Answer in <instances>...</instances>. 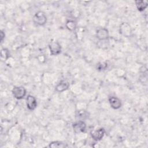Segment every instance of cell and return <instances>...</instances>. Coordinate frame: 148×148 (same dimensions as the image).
Listing matches in <instances>:
<instances>
[{"label":"cell","instance_id":"obj_14","mask_svg":"<svg viewBox=\"0 0 148 148\" xmlns=\"http://www.w3.org/2000/svg\"><path fill=\"white\" fill-rule=\"evenodd\" d=\"M9 51L6 49H3L1 51V58L2 60H6L9 57Z\"/></svg>","mask_w":148,"mask_h":148},{"label":"cell","instance_id":"obj_9","mask_svg":"<svg viewBox=\"0 0 148 148\" xmlns=\"http://www.w3.org/2000/svg\"><path fill=\"white\" fill-rule=\"evenodd\" d=\"M120 32L123 35L128 36L131 34V28L129 24L126 23H123L120 27Z\"/></svg>","mask_w":148,"mask_h":148},{"label":"cell","instance_id":"obj_2","mask_svg":"<svg viewBox=\"0 0 148 148\" xmlns=\"http://www.w3.org/2000/svg\"><path fill=\"white\" fill-rule=\"evenodd\" d=\"M12 92L14 97L17 99H23L26 95V90L22 86L14 87Z\"/></svg>","mask_w":148,"mask_h":148},{"label":"cell","instance_id":"obj_4","mask_svg":"<svg viewBox=\"0 0 148 148\" xmlns=\"http://www.w3.org/2000/svg\"><path fill=\"white\" fill-rule=\"evenodd\" d=\"M105 130L103 128H100L96 130H93L91 132V136L92 138L97 141L100 140L105 135Z\"/></svg>","mask_w":148,"mask_h":148},{"label":"cell","instance_id":"obj_15","mask_svg":"<svg viewBox=\"0 0 148 148\" xmlns=\"http://www.w3.org/2000/svg\"><path fill=\"white\" fill-rule=\"evenodd\" d=\"M107 67V64L104 62H101L97 65V68L98 70H103Z\"/></svg>","mask_w":148,"mask_h":148},{"label":"cell","instance_id":"obj_7","mask_svg":"<svg viewBox=\"0 0 148 148\" xmlns=\"http://www.w3.org/2000/svg\"><path fill=\"white\" fill-rule=\"evenodd\" d=\"M26 101H27L26 102L27 106L29 110H33L36 108L37 102H36V98L34 96L31 95H28L27 97Z\"/></svg>","mask_w":148,"mask_h":148},{"label":"cell","instance_id":"obj_1","mask_svg":"<svg viewBox=\"0 0 148 148\" xmlns=\"http://www.w3.org/2000/svg\"><path fill=\"white\" fill-rule=\"evenodd\" d=\"M34 22L39 25H43L46 24L47 21V17L44 13V12L42 11H39L36 12L33 17Z\"/></svg>","mask_w":148,"mask_h":148},{"label":"cell","instance_id":"obj_16","mask_svg":"<svg viewBox=\"0 0 148 148\" xmlns=\"http://www.w3.org/2000/svg\"><path fill=\"white\" fill-rule=\"evenodd\" d=\"M4 37H5V34L3 33V32L2 31H1V43L3 42Z\"/></svg>","mask_w":148,"mask_h":148},{"label":"cell","instance_id":"obj_12","mask_svg":"<svg viewBox=\"0 0 148 148\" xmlns=\"http://www.w3.org/2000/svg\"><path fill=\"white\" fill-rule=\"evenodd\" d=\"M66 146H67L65 143L60 141H53L51 142L49 145V147L52 148H62Z\"/></svg>","mask_w":148,"mask_h":148},{"label":"cell","instance_id":"obj_10","mask_svg":"<svg viewBox=\"0 0 148 148\" xmlns=\"http://www.w3.org/2000/svg\"><path fill=\"white\" fill-rule=\"evenodd\" d=\"M69 83L66 80H61L56 87V90L58 92H62L68 88Z\"/></svg>","mask_w":148,"mask_h":148},{"label":"cell","instance_id":"obj_6","mask_svg":"<svg viewBox=\"0 0 148 148\" xmlns=\"http://www.w3.org/2000/svg\"><path fill=\"white\" fill-rule=\"evenodd\" d=\"M72 127L74 132L77 134L84 132L86 128V125L83 121H79L73 123Z\"/></svg>","mask_w":148,"mask_h":148},{"label":"cell","instance_id":"obj_5","mask_svg":"<svg viewBox=\"0 0 148 148\" xmlns=\"http://www.w3.org/2000/svg\"><path fill=\"white\" fill-rule=\"evenodd\" d=\"M96 36L99 40H105L109 38V32L106 28H101L97 29Z\"/></svg>","mask_w":148,"mask_h":148},{"label":"cell","instance_id":"obj_13","mask_svg":"<svg viewBox=\"0 0 148 148\" xmlns=\"http://www.w3.org/2000/svg\"><path fill=\"white\" fill-rule=\"evenodd\" d=\"M65 26L69 31H73L76 28V23L74 21L68 20L66 22Z\"/></svg>","mask_w":148,"mask_h":148},{"label":"cell","instance_id":"obj_11","mask_svg":"<svg viewBox=\"0 0 148 148\" xmlns=\"http://www.w3.org/2000/svg\"><path fill=\"white\" fill-rule=\"evenodd\" d=\"M135 4L138 10L140 12L143 11L147 7V1H136Z\"/></svg>","mask_w":148,"mask_h":148},{"label":"cell","instance_id":"obj_8","mask_svg":"<svg viewBox=\"0 0 148 148\" xmlns=\"http://www.w3.org/2000/svg\"><path fill=\"white\" fill-rule=\"evenodd\" d=\"M110 106L114 109H118L121 106V100L116 97H110L109 98Z\"/></svg>","mask_w":148,"mask_h":148},{"label":"cell","instance_id":"obj_3","mask_svg":"<svg viewBox=\"0 0 148 148\" xmlns=\"http://www.w3.org/2000/svg\"><path fill=\"white\" fill-rule=\"evenodd\" d=\"M50 54L53 56H57L61 51V47L57 42H51L49 45Z\"/></svg>","mask_w":148,"mask_h":148}]
</instances>
